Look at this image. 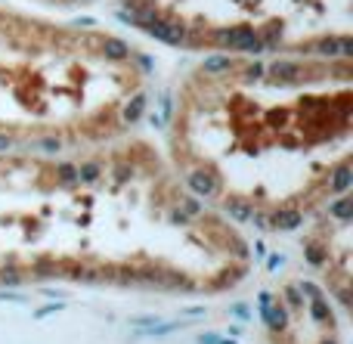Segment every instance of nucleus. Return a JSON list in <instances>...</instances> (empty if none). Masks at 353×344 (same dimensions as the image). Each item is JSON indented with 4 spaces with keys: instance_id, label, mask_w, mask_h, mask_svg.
I'll use <instances>...</instances> for the list:
<instances>
[{
    "instance_id": "7ed1b4c3",
    "label": "nucleus",
    "mask_w": 353,
    "mask_h": 344,
    "mask_svg": "<svg viewBox=\"0 0 353 344\" xmlns=\"http://www.w3.org/2000/svg\"><path fill=\"white\" fill-rule=\"evenodd\" d=\"M146 99L149 68L130 41L0 3V152L121 140Z\"/></svg>"
},
{
    "instance_id": "423d86ee",
    "label": "nucleus",
    "mask_w": 353,
    "mask_h": 344,
    "mask_svg": "<svg viewBox=\"0 0 353 344\" xmlns=\"http://www.w3.org/2000/svg\"><path fill=\"white\" fill-rule=\"evenodd\" d=\"M307 258L329 283V292L341 304L350 301V199L341 196L310 217Z\"/></svg>"
},
{
    "instance_id": "f03ea898",
    "label": "nucleus",
    "mask_w": 353,
    "mask_h": 344,
    "mask_svg": "<svg viewBox=\"0 0 353 344\" xmlns=\"http://www.w3.org/2000/svg\"><path fill=\"white\" fill-rule=\"evenodd\" d=\"M168 161L230 221H310L350 186L353 56H211L174 93Z\"/></svg>"
},
{
    "instance_id": "0eeeda50",
    "label": "nucleus",
    "mask_w": 353,
    "mask_h": 344,
    "mask_svg": "<svg viewBox=\"0 0 353 344\" xmlns=\"http://www.w3.org/2000/svg\"><path fill=\"white\" fill-rule=\"evenodd\" d=\"M34 3L53 6V10H72V6H84V3H90V0H34Z\"/></svg>"
},
{
    "instance_id": "f257e3e1",
    "label": "nucleus",
    "mask_w": 353,
    "mask_h": 344,
    "mask_svg": "<svg viewBox=\"0 0 353 344\" xmlns=\"http://www.w3.org/2000/svg\"><path fill=\"white\" fill-rule=\"evenodd\" d=\"M254 267L236 221L146 140L0 152V285L223 295Z\"/></svg>"
},
{
    "instance_id": "39448f33",
    "label": "nucleus",
    "mask_w": 353,
    "mask_h": 344,
    "mask_svg": "<svg viewBox=\"0 0 353 344\" xmlns=\"http://www.w3.org/2000/svg\"><path fill=\"white\" fill-rule=\"evenodd\" d=\"M273 344H338V323L329 301L310 283H288L273 301Z\"/></svg>"
},
{
    "instance_id": "20e7f679",
    "label": "nucleus",
    "mask_w": 353,
    "mask_h": 344,
    "mask_svg": "<svg viewBox=\"0 0 353 344\" xmlns=\"http://www.w3.org/2000/svg\"><path fill=\"white\" fill-rule=\"evenodd\" d=\"M146 34L211 56L350 53L353 0H121Z\"/></svg>"
}]
</instances>
